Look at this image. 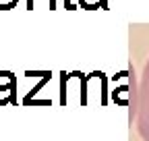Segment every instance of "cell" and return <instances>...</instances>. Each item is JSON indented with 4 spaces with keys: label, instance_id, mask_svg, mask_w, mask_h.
I'll use <instances>...</instances> for the list:
<instances>
[{
    "label": "cell",
    "instance_id": "obj_1",
    "mask_svg": "<svg viewBox=\"0 0 149 141\" xmlns=\"http://www.w3.org/2000/svg\"><path fill=\"white\" fill-rule=\"evenodd\" d=\"M139 133L145 141H149V64L145 68V77L141 85V100H139Z\"/></svg>",
    "mask_w": 149,
    "mask_h": 141
}]
</instances>
